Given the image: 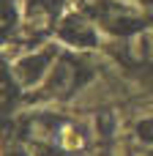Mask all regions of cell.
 <instances>
[{
  "instance_id": "cell-1",
  "label": "cell",
  "mask_w": 153,
  "mask_h": 156,
  "mask_svg": "<svg viewBox=\"0 0 153 156\" xmlns=\"http://www.w3.org/2000/svg\"><path fill=\"white\" fill-rule=\"evenodd\" d=\"M140 137L145 140V143H153V121H145V123H140Z\"/></svg>"
}]
</instances>
